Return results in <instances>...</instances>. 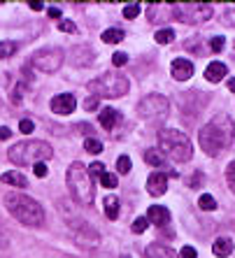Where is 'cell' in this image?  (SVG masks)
I'll return each instance as SVG.
<instances>
[{
  "label": "cell",
  "instance_id": "cell-8",
  "mask_svg": "<svg viewBox=\"0 0 235 258\" xmlns=\"http://www.w3.org/2000/svg\"><path fill=\"white\" fill-rule=\"evenodd\" d=\"M168 109H170V102H168V98L161 96V93H149V96H145L138 102V114L147 121L168 116Z\"/></svg>",
  "mask_w": 235,
  "mask_h": 258
},
{
  "label": "cell",
  "instance_id": "cell-5",
  "mask_svg": "<svg viewBox=\"0 0 235 258\" xmlns=\"http://www.w3.org/2000/svg\"><path fill=\"white\" fill-rule=\"evenodd\" d=\"M158 149L177 163H187L193 156V144L189 140V135L175 131V128H163L158 133Z\"/></svg>",
  "mask_w": 235,
  "mask_h": 258
},
{
  "label": "cell",
  "instance_id": "cell-35",
  "mask_svg": "<svg viewBox=\"0 0 235 258\" xmlns=\"http://www.w3.org/2000/svg\"><path fill=\"white\" fill-rule=\"evenodd\" d=\"M26 82H19L17 84V89H14V93H12V102L14 105H19V102H21V98H24V93H26Z\"/></svg>",
  "mask_w": 235,
  "mask_h": 258
},
{
  "label": "cell",
  "instance_id": "cell-25",
  "mask_svg": "<svg viewBox=\"0 0 235 258\" xmlns=\"http://www.w3.org/2000/svg\"><path fill=\"white\" fill-rule=\"evenodd\" d=\"M154 40H156L158 44H170L172 40H175V30L172 28H161L156 35H154Z\"/></svg>",
  "mask_w": 235,
  "mask_h": 258
},
{
  "label": "cell",
  "instance_id": "cell-24",
  "mask_svg": "<svg viewBox=\"0 0 235 258\" xmlns=\"http://www.w3.org/2000/svg\"><path fill=\"white\" fill-rule=\"evenodd\" d=\"M17 49H19L17 42H12V40H3V42H0V58H10V56H14L17 54Z\"/></svg>",
  "mask_w": 235,
  "mask_h": 258
},
{
  "label": "cell",
  "instance_id": "cell-36",
  "mask_svg": "<svg viewBox=\"0 0 235 258\" xmlns=\"http://www.w3.org/2000/svg\"><path fill=\"white\" fill-rule=\"evenodd\" d=\"M126 60H128V56L124 54V51H114V56H112V63H114V68L126 66Z\"/></svg>",
  "mask_w": 235,
  "mask_h": 258
},
{
  "label": "cell",
  "instance_id": "cell-2",
  "mask_svg": "<svg viewBox=\"0 0 235 258\" xmlns=\"http://www.w3.org/2000/svg\"><path fill=\"white\" fill-rule=\"evenodd\" d=\"M5 207L7 212L21 221L24 226H30V228H37L44 223V210L42 205L33 200L30 196H24V193H7L5 196Z\"/></svg>",
  "mask_w": 235,
  "mask_h": 258
},
{
  "label": "cell",
  "instance_id": "cell-40",
  "mask_svg": "<svg viewBox=\"0 0 235 258\" xmlns=\"http://www.w3.org/2000/svg\"><path fill=\"white\" fill-rule=\"evenodd\" d=\"M105 172V165H103V163H91V165H89V174H91V177H93V174H96V177H100V174H103Z\"/></svg>",
  "mask_w": 235,
  "mask_h": 258
},
{
  "label": "cell",
  "instance_id": "cell-12",
  "mask_svg": "<svg viewBox=\"0 0 235 258\" xmlns=\"http://www.w3.org/2000/svg\"><path fill=\"white\" fill-rule=\"evenodd\" d=\"M147 191L154 198H161L163 193L168 191V174L165 172H151L147 177Z\"/></svg>",
  "mask_w": 235,
  "mask_h": 258
},
{
  "label": "cell",
  "instance_id": "cell-38",
  "mask_svg": "<svg viewBox=\"0 0 235 258\" xmlns=\"http://www.w3.org/2000/svg\"><path fill=\"white\" fill-rule=\"evenodd\" d=\"M98 102H100V98L89 96V98L84 100V109H86V112H93V109H98Z\"/></svg>",
  "mask_w": 235,
  "mask_h": 258
},
{
  "label": "cell",
  "instance_id": "cell-31",
  "mask_svg": "<svg viewBox=\"0 0 235 258\" xmlns=\"http://www.w3.org/2000/svg\"><path fill=\"white\" fill-rule=\"evenodd\" d=\"M100 184H103L105 188H114L119 181H116V174H112V172H103L100 174Z\"/></svg>",
  "mask_w": 235,
  "mask_h": 258
},
{
  "label": "cell",
  "instance_id": "cell-46",
  "mask_svg": "<svg viewBox=\"0 0 235 258\" xmlns=\"http://www.w3.org/2000/svg\"><path fill=\"white\" fill-rule=\"evenodd\" d=\"M42 3H37V0H35V3H30V10H35V12H40V10H42Z\"/></svg>",
  "mask_w": 235,
  "mask_h": 258
},
{
  "label": "cell",
  "instance_id": "cell-18",
  "mask_svg": "<svg viewBox=\"0 0 235 258\" xmlns=\"http://www.w3.org/2000/svg\"><path fill=\"white\" fill-rule=\"evenodd\" d=\"M212 251L217 253V258H228L233 253V240L228 237H217L214 244H212Z\"/></svg>",
  "mask_w": 235,
  "mask_h": 258
},
{
  "label": "cell",
  "instance_id": "cell-45",
  "mask_svg": "<svg viewBox=\"0 0 235 258\" xmlns=\"http://www.w3.org/2000/svg\"><path fill=\"white\" fill-rule=\"evenodd\" d=\"M12 138V131L10 128H0V140H10Z\"/></svg>",
  "mask_w": 235,
  "mask_h": 258
},
{
  "label": "cell",
  "instance_id": "cell-39",
  "mask_svg": "<svg viewBox=\"0 0 235 258\" xmlns=\"http://www.w3.org/2000/svg\"><path fill=\"white\" fill-rule=\"evenodd\" d=\"M58 28L63 30V33H75V30H77V26H75L73 21H68V19H61V21H58Z\"/></svg>",
  "mask_w": 235,
  "mask_h": 258
},
{
  "label": "cell",
  "instance_id": "cell-11",
  "mask_svg": "<svg viewBox=\"0 0 235 258\" xmlns=\"http://www.w3.org/2000/svg\"><path fill=\"white\" fill-rule=\"evenodd\" d=\"M75 107H77V100L73 93H61V96L51 98V112L56 114H73Z\"/></svg>",
  "mask_w": 235,
  "mask_h": 258
},
{
  "label": "cell",
  "instance_id": "cell-17",
  "mask_svg": "<svg viewBox=\"0 0 235 258\" xmlns=\"http://www.w3.org/2000/svg\"><path fill=\"white\" fill-rule=\"evenodd\" d=\"M121 119H124V116H121V112H119V109H114V107H105L103 112H100V116H98V121H100V126H103L105 131H112V128H114Z\"/></svg>",
  "mask_w": 235,
  "mask_h": 258
},
{
  "label": "cell",
  "instance_id": "cell-10",
  "mask_svg": "<svg viewBox=\"0 0 235 258\" xmlns=\"http://www.w3.org/2000/svg\"><path fill=\"white\" fill-rule=\"evenodd\" d=\"M68 60L73 63L75 68H86L96 60V51L89 44H75L70 51H68Z\"/></svg>",
  "mask_w": 235,
  "mask_h": 258
},
{
  "label": "cell",
  "instance_id": "cell-6",
  "mask_svg": "<svg viewBox=\"0 0 235 258\" xmlns=\"http://www.w3.org/2000/svg\"><path fill=\"white\" fill-rule=\"evenodd\" d=\"M86 89L91 91V96L96 98H121L128 93L131 84H128V79L121 72H105L100 77L91 79Z\"/></svg>",
  "mask_w": 235,
  "mask_h": 258
},
{
  "label": "cell",
  "instance_id": "cell-48",
  "mask_svg": "<svg viewBox=\"0 0 235 258\" xmlns=\"http://www.w3.org/2000/svg\"><path fill=\"white\" fill-rule=\"evenodd\" d=\"M79 131H82V133H91V126H89V123H86V126H84V123H79Z\"/></svg>",
  "mask_w": 235,
  "mask_h": 258
},
{
  "label": "cell",
  "instance_id": "cell-15",
  "mask_svg": "<svg viewBox=\"0 0 235 258\" xmlns=\"http://www.w3.org/2000/svg\"><path fill=\"white\" fill-rule=\"evenodd\" d=\"M226 72H228L226 63H221V60H212L210 66L205 68V79L207 82H212V84H217V82L226 79Z\"/></svg>",
  "mask_w": 235,
  "mask_h": 258
},
{
  "label": "cell",
  "instance_id": "cell-19",
  "mask_svg": "<svg viewBox=\"0 0 235 258\" xmlns=\"http://www.w3.org/2000/svg\"><path fill=\"white\" fill-rule=\"evenodd\" d=\"M0 181H3V184H10V186H17V188H26L28 186V179H26L24 174L21 172H5L3 174V177H0Z\"/></svg>",
  "mask_w": 235,
  "mask_h": 258
},
{
  "label": "cell",
  "instance_id": "cell-32",
  "mask_svg": "<svg viewBox=\"0 0 235 258\" xmlns=\"http://www.w3.org/2000/svg\"><path fill=\"white\" fill-rule=\"evenodd\" d=\"M226 184H228V188L235 193V161L228 163V168H226Z\"/></svg>",
  "mask_w": 235,
  "mask_h": 258
},
{
  "label": "cell",
  "instance_id": "cell-47",
  "mask_svg": "<svg viewBox=\"0 0 235 258\" xmlns=\"http://www.w3.org/2000/svg\"><path fill=\"white\" fill-rule=\"evenodd\" d=\"M228 91H230V93H235V77L228 79Z\"/></svg>",
  "mask_w": 235,
  "mask_h": 258
},
{
  "label": "cell",
  "instance_id": "cell-16",
  "mask_svg": "<svg viewBox=\"0 0 235 258\" xmlns=\"http://www.w3.org/2000/svg\"><path fill=\"white\" fill-rule=\"evenodd\" d=\"M147 221L156 223V226H168L170 223V212L161 205H151L149 212H147Z\"/></svg>",
  "mask_w": 235,
  "mask_h": 258
},
{
  "label": "cell",
  "instance_id": "cell-41",
  "mask_svg": "<svg viewBox=\"0 0 235 258\" xmlns=\"http://www.w3.org/2000/svg\"><path fill=\"white\" fill-rule=\"evenodd\" d=\"M19 131H21V133H26V135H28V133H33V131H35V123H33V121H30V119H24V121H21V123H19Z\"/></svg>",
  "mask_w": 235,
  "mask_h": 258
},
{
  "label": "cell",
  "instance_id": "cell-23",
  "mask_svg": "<svg viewBox=\"0 0 235 258\" xmlns=\"http://www.w3.org/2000/svg\"><path fill=\"white\" fill-rule=\"evenodd\" d=\"M124 35H126V33H124V30H119V28H107L103 33V42L105 44H116V42H121V40H124Z\"/></svg>",
  "mask_w": 235,
  "mask_h": 258
},
{
  "label": "cell",
  "instance_id": "cell-26",
  "mask_svg": "<svg viewBox=\"0 0 235 258\" xmlns=\"http://www.w3.org/2000/svg\"><path fill=\"white\" fill-rule=\"evenodd\" d=\"M198 207L200 210H205V212H214L217 210V200L212 198L210 193H203V196L198 198Z\"/></svg>",
  "mask_w": 235,
  "mask_h": 258
},
{
  "label": "cell",
  "instance_id": "cell-43",
  "mask_svg": "<svg viewBox=\"0 0 235 258\" xmlns=\"http://www.w3.org/2000/svg\"><path fill=\"white\" fill-rule=\"evenodd\" d=\"M33 172H35V177H44V174H47V165H44V163H37L35 168H33Z\"/></svg>",
  "mask_w": 235,
  "mask_h": 258
},
{
  "label": "cell",
  "instance_id": "cell-7",
  "mask_svg": "<svg viewBox=\"0 0 235 258\" xmlns=\"http://www.w3.org/2000/svg\"><path fill=\"white\" fill-rule=\"evenodd\" d=\"M170 17L189 26L205 24L214 17V7L210 3H170Z\"/></svg>",
  "mask_w": 235,
  "mask_h": 258
},
{
  "label": "cell",
  "instance_id": "cell-14",
  "mask_svg": "<svg viewBox=\"0 0 235 258\" xmlns=\"http://www.w3.org/2000/svg\"><path fill=\"white\" fill-rule=\"evenodd\" d=\"M147 258H180V253L175 249H170L168 244H161V242H154V244L147 246L145 251Z\"/></svg>",
  "mask_w": 235,
  "mask_h": 258
},
{
  "label": "cell",
  "instance_id": "cell-13",
  "mask_svg": "<svg viewBox=\"0 0 235 258\" xmlns=\"http://www.w3.org/2000/svg\"><path fill=\"white\" fill-rule=\"evenodd\" d=\"M170 72H172V77H175L177 82H187L193 75V63L187 58H175L172 66H170Z\"/></svg>",
  "mask_w": 235,
  "mask_h": 258
},
{
  "label": "cell",
  "instance_id": "cell-20",
  "mask_svg": "<svg viewBox=\"0 0 235 258\" xmlns=\"http://www.w3.org/2000/svg\"><path fill=\"white\" fill-rule=\"evenodd\" d=\"M145 161L147 165H154V168H161V165H165V154H163L161 149H147L145 151Z\"/></svg>",
  "mask_w": 235,
  "mask_h": 258
},
{
  "label": "cell",
  "instance_id": "cell-30",
  "mask_svg": "<svg viewBox=\"0 0 235 258\" xmlns=\"http://www.w3.org/2000/svg\"><path fill=\"white\" fill-rule=\"evenodd\" d=\"M116 172H119V174H128V172H131V158H128V156H119V158H116Z\"/></svg>",
  "mask_w": 235,
  "mask_h": 258
},
{
  "label": "cell",
  "instance_id": "cell-42",
  "mask_svg": "<svg viewBox=\"0 0 235 258\" xmlns=\"http://www.w3.org/2000/svg\"><path fill=\"white\" fill-rule=\"evenodd\" d=\"M180 258H198V253H196V249H193V246H182Z\"/></svg>",
  "mask_w": 235,
  "mask_h": 258
},
{
  "label": "cell",
  "instance_id": "cell-28",
  "mask_svg": "<svg viewBox=\"0 0 235 258\" xmlns=\"http://www.w3.org/2000/svg\"><path fill=\"white\" fill-rule=\"evenodd\" d=\"M84 149L89 151V154H100V151H103V144H100V140H96V138H86Z\"/></svg>",
  "mask_w": 235,
  "mask_h": 258
},
{
  "label": "cell",
  "instance_id": "cell-49",
  "mask_svg": "<svg viewBox=\"0 0 235 258\" xmlns=\"http://www.w3.org/2000/svg\"><path fill=\"white\" fill-rule=\"evenodd\" d=\"M121 258H128V256H121Z\"/></svg>",
  "mask_w": 235,
  "mask_h": 258
},
{
  "label": "cell",
  "instance_id": "cell-1",
  "mask_svg": "<svg viewBox=\"0 0 235 258\" xmlns=\"http://www.w3.org/2000/svg\"><path fill=\"white\" fill-rule=\"evenodd\" d=\"M235 142V121L228 114H217L210 123L198 131V144L207 156L217 158L233 147Z\"/></svg>",
  "mask_w": 235,
  "mask_h": 258
},
{
  "label": "cell",
  "instance_id": "cell-4",
  "mask_svg": "<svg viewBox=\"0 0 235 258\" xmlns=\"http://www.w3.org/2000/svg\"><path fill=\"white\" fill-rule=\"evenodd\" d=\"M7 156L14 165H37V163H44L54 156V149L42 140H24V142L10 147Z\"/></svg>",
  "mask_w": 235,
  "mask_h": 258
},
{
  "label": "cell",
  "instance_id": "cell-44",
  "mask_svg": "<svg viewBox=\"0 0 235 258\" xmlns=\"http://www.w3.org/2000/svg\"><path fill=\"white\" fill-rule=\"evenodd\" d=\"M49 19H61V10H58V7H49Z\"/></svg>",
  "mask_w": 235,
  "mask_h": 258
},
{
  "label": "cell",
  "instance_id": "cell-34",
  "mask_svg": "<svg viewBox=\"0 0 235 258\" xmlns=\"http://www.w3.org/2000/svg\"><path fill=\"white\" fill-rule=\"evenodd\" d=\"M189 186H191V188L205 186V174H203V172H193L191 179H189Z\"/></svg>",
  "mask_w": 235,
  "mask_h": 258
},
{
  "label": "cell",
  "instance_id": "cell-3",
  "mask_svg": "<svg viewBox=\"0 0 235 258\" xmlns=\"http://www.w3.org/2000/svg\"><path fill=\"white\" fill-rule=\"evenodd\" d=\"M68 188H70V196L77 205L82 207H89L96 198V186H93V179L89 174V168L84 163L75 161L70 168H68Z\"/></svg>",
  "mask_w": 235,
  "mask_h": 258
},
{
  "label": "cell",
  "instance_id": "cell-37",
  "mask_svg": "<svg viewBox=\"0 0 235 258\" xmlns=\"http://www.w3.org/2000/svg\"><path fill=\"white\" fill-rule=\"evenodd\" d=\"M223 44H226V42H223L221 35H217V37H212V40H210V49H212V51H217V54L223 49Z\"/></svg>",
  "mask_w": 235,
  "mask_h": 258
},
{
  "label": "cell",
  "instance_id": "cell-29",
  "mask_svg": "<svg viewBox=\"0 0 235 258\" xmlns=\"http://www.w3.org/2000/svg\"><path fill=\"white\" fill-rule=\"evenodd\" d=\"M149 228V221H147V216H138L135 221H133V226H131V230L133 233H145V230Z\"/></svg>",
  "mask_w": 235,
  "mask_h": 258
},
{
  "label": "cell",
  "instance_id": "cell-27",
  "mask_svg": "<svg viewBox=\"0 0 235 258\" xmlns=\"http://www.w3.org/2000/svg\"><path fill=\"white\" fill-rule=\"evenodd\" d=\"M221 24H223V26H228V28H233V26H235V5H228L226 10H223V14H221Z\"/></svg>",
  "mask_w": 235,
  "mask_h": 258
},
{
  "label": "cell",
  "instance_id": "cell-21",
  "mask_svg": "<svg viewBox=\"0 0 235 258\" xmlns=\"http://www.w3.org/2000/svg\"><path fill=\"white\" fill-rule=\"evenodd\" d=\"M103 210L109 221H116V216H119V200H116L114 196H107V198L103 200Z\"/></svg>",
  "mask_w": 235,
  "mask_h": 258
},
{
  "label": "cell",
  "instance_id": "cell-50",
  "mask_svg": "<svg viewBox=\"0 0 235 258\" xmlns=\"http://www.w3.org/2000/svg\"><path fill=\"white\" fill-rule=\"evenodd\" d=\"M233 58H235V54H233Z\"/></svg>",
  "mask_w": 235,
  "mask_h": 258
},
{
  "label": "cell",
  "instance_id": "cell-9",
  "mask_svg": "<svg viewBox=\"0 0 235 258\" xmlns=\"http://www.w3.org/2000/svg\"><path fill=\"white\" fill-rule=\"evenodd\" d=\"M63 60H66V54L61 51L58 47H47V49H40L33 54L30 58V66L37 68L40 72H56L61 66H63Z\"/></svg>",
  "mask_w": 235,
  "mask_h": 258
},
{
  "label": "cell",
  "instance_id": "cell-22",
  "mask_svg": "<svg viewBox=\"0 0 235 258\" xmlns=\"http://www.w3.org/2000/svg\"><path fill=\"white\" fill-rule=\"evenodd\" d=\"M168 5H161V3H151L149 7H147V14H149V24H158V21H163V19H170L168 14H163V10H165Z\"/></svg>",
  "mask_w": 235,
  "mask_h": 258
},
{
  "label": "cell",
  "instance_id": "cell-33",
  "mask_svg": "<svg viewBox=\"0 0 235 258\" xmlns=\"http://www.w3.org/2000/svg\"><path fill=\"white\" fill-rule=\"evenodd\" d=\"M124 17H126V19L140 17V3H131V5L124 7Z\"/></svg>",
  "mask_w": 235,
  "mask_h": 258
}]
</instances>
